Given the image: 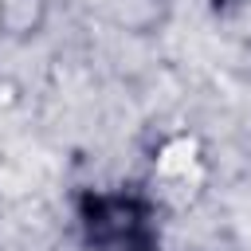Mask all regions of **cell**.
<instances>
[{
    "mask_svg": "<svg viewBox=\"0 0 251 251\" xmlns=\"http://www.w3.org/2000/svg\"><path fill=\"white\" fill-rule=\"evenodd\" d=\"M75 231L82 251H165L161 200L137 180L78 188Z\"/></svg>",
    "mask_w": 251,
    "mask_h": 251,
    "instance_id": "6da1fadb",
    "label": "cell"
}]
</instances>
